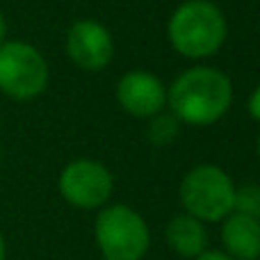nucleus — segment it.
I'll return each mask as SVG.
<instances>
[{
  "label": "nucleus",
  "instance_id": "nucleus-1",
  "mask_svg": "<svg viewBox=\"0 0 260 260\" xmlns=\"http://www.w3.org/2000/svg\"><path fill=\"white\" fill-rule=\"evenodd\" d=\"M233 80L217 67H189L167 87V108L180 126L206 128L221 121L233 105Z\"/></svg>",
  "mask_w": 260,
  "mask_h": 260
},
{
  "label": "nucleus",
  "instance_id": "nucleus-2",
  "mask_svg": "<svg viewBox=\"0 0 260 260\" xmlns=\"http://www.w3.org/2000/svg\"><path fill=\"white\" fill-rule=\"evenodd\" d=\"M167 39L185 59H208L229 39L226 16L212 0H185L167 21Z\"/></svg>",
  "mask_w": 260,
  "mask_h": 260
},
{
  "label": "nucleus",
  "instance_id": "nucleus-3",
  "mask_svg": "<svg viewBox=\"0 0 260 260\" xmlns=\"http://www.w3.org/2000/svg\"><path fill=\"white\" fill-rule=\"evenodd\" d=\"M183 212L197 217L203 224H219L233 212L235 183L219 165L203 162L183 176L178 185Z\"/></svg>",
  "mask_w": 260,
  "mask_h": 260
},
{
  "label": "nucleus",
  "instance_id": "nucleus-4",
  "mask_svg": "<svg viewBox=\"0 0 260 260\" xmlns=\"http://www.w3.org/2000/svg\"><path fill=\"white\" fill-rule=\"evenodd\" d=\"M94 242L103 260H144L151 249V229L128 203H108L96 215Z\"/></svg>",
  "mask_w": 260,
  "mask_h": 260
},
{
  "label": "nucleus",
  "instance_id": "nucleus-5",
  "mask_svg": "<svg viewBox=\"0 0 260 260\" xmlns=\"http://www.w3.org/2000/svg\"><path fill=\"white\" fill-rule=\"evenodd\" d=\"M50 69L37 46L27 41L0 44V94L12 101H35L48 89Z\"/></svg>",
  "mask_w": 260,
  "mask_h": 260
},
{
  "label": "nucleus",
  "instance_id": "nucleus-6",
  "mask_svg": "<svg viewBox=\"0 0 260 260\" xmlns=\"http://www.w3.org/2000/svg\"><path fill=\"white\" fill-rule=\"evenodd\" d=\"M59 197L78 210H101L114 192V176L103 162L91 157L71 160L57 178Z\"/></svg>",
  "mask_w": 260,
  "mask_h": 260
},
{
  "label": "nucleus",
  "instance_id": "nucleus-7",
  "mask_svg": "<svg viewBox=\"0 0 260 260\" xmlns=\"http://www.w3.org/2000/svg\"><path fill=\"white\" fill-rule=\"evenodd\" d=\"M64 48H67L69 59L87 73L103 71L114 57L112 32L103 23L91 21V18L76 21L69 27Z\"/></svg>",
  "mask_w": 260,
  "mask_h": 260
},
{
  "label": "nucleus",
  "instance_id": "nucleus-8",
  "mask_svg": "<svg viewBox=\"0 0 260 260\" xmlns=\"http://www.w3.org/2000/svg\"><path fill=\"white\" fill-rule=\"evenodd\" d=\"M119 108L135 119H151L165 112L167 108V87L155 73L146 69L126 71L114 89Z\"/></svg>",
  "mask_w": 260,
  "mask_h": 260
},
{
  "label": "nucleus",
  "instance_id": "nucleus-9",
  "mask_svg": "<svg viewBox=\"0 0 260 260\" xmlns=\"http://www.w3.org/2000/svg\"><path fill=\"white\" fill-rule=\"evenodd\" d=\"M221 249L235 260L260 258V219L247 217L242 212H231L219 221Z\"/></svg>",
  "mask_w": 260,
  "mask_h": 260
},
{
  "label": "nucleus",
  "instance_id": "nucleus-10",
  "mask_svg": "<svg viewBox=\"0 0 260 260\" xmlns=\"http://www.w3.org/2000/svg\"><path fill=\"white\" fill-rule=\"evenodd\" d=\"M165 242L176 256L194 260L201 256L210 244V235H208V224L199 221L197 217L180 212V215L171 217L165 226Z\"/></svg>",
  "mask_w": 260,
  "mask_h": 260
},
{
  "label": "nucleus",
  "instance_id": "nucleus-11",
  "mask_svg": "<svg viewBox=\"0 0 260 260\" xmlns=\"http://www.w3.org/2000/svg\"><path fill=\"white\" fill-rule=\"evenodd\" d=\"M180 133V121L174 117V114H167L160 112L155 117L148 119V126H146V137L151 144L155 146H169Z\"/></svg>",
  "mask_w": 260,
  "mask_h": 260
},
{
  "label": "nucleus",
  "instance_id": "nucleus-12",
  "mask_svg": "<svg viewBox=\"0 0 260 260\" xmlns=\"http://www.w3.org/2000/svg\"><path fill=\"white\" fill-rule=\"evenodd\" d=\"M233 212H242L247 217L260 219V183L235 185Z\"/></svg>",
  "mask_w": 260,
  "mask_h": 260
},
{
  "label": "nucleus",
  "instance_id": "nucleus-13",
  "mask_svg": "<svg viewBox=\"0 0 260 260\" xmlns=\"http://www.w3.org/2000/svg\"><path fill=\"white\" fill-rule=\"evenodd\" d=\"M249 114H251L253 121L260 123V85L251 91V96H249Z\"/></svg>",
  "mask_w": 260,
  "mask_h": 260
},
{
  "label": "nucleus",
  "instance_id": "nucleus-14",
  "mask_svg": "<svg viewBox=\"0 0 260 260\" xmlns=\"http://www.w3.org/2000/svg\"><path fill=\"white\" fill-rule=\"evenodd\" d=\"M194 260H235V258H231L224 249H210V247H208L201 256H197Z\"/></svg>",
  "mask_w": 260,
  "mask_h": 260
},
{
  "label": "nucleus",
  "instance_id": "nucleus-15",
  "mask_svg": "<svg viewBox=\"0 0 260 260\" xmlns=\"http://www.w3.org/2000/svg\"><path fill=\"white\" fill-rule=\"evenodd\" d=\"M5 41H7V18L0 12V44H5Z\"/></svg>",
  "mask_w": 260,
  "mask_h": 260
},
{
  "label": "nucleus",
  "instance_id": "nucleus-16",
  "mask_svg": "<svg viewBox=\"0 0 260 260\" xmlns=\"http://www.w3.org/2000/svg\"><path fill=\"white\" fill-rule=\"evenodd\" d=\"M0 260H7V240L0 233Z\"/></svg>",
  "mask_w": 260,
  "mask_h": 260
},
{
  "label": "nucleus",
  "instance_id": "nucleus-17",
  "mask_svg": "<svg viewBox=\"0 0 260 260\" xmlns=\"http://www.w3.org/2000/svg\"><path fill=\"white\" fill-rule=\"evenodd\" d=\"M256 153H258V160H260V135H258V139H256Z\"/></svg>",
  "mask_w": 260,
  "mask_h": 260
},
{
  "label": "nucleus",
  "instance_id": "nucleus-18",
  "mask_svg": "<svg viewBox=\"0 0 260 260\" xmlns=\"http://www.w3.org/2000/svg\"><path fill=\"white\" fill-rule=\"evenodd\" d=\"M0 160H3V144H0Z\"/></svg>",
  "mask_w": 260,
  "mask_h": 260
},
{
  "label": "nucleus",
  "instance_id": "nucleus-19",
  "mask_svg": "<svg viewBox=\"0 0 260 260\" xmlns=\"http://www.w3.org/2000/svg\"><path fill=\"white\" fill-rule=\"evenodd\" d=\"M258 260H260V258H258Z\"/></svg>",
  "mask_w": 260,
  "mask_h": 260
}]
</instances>
